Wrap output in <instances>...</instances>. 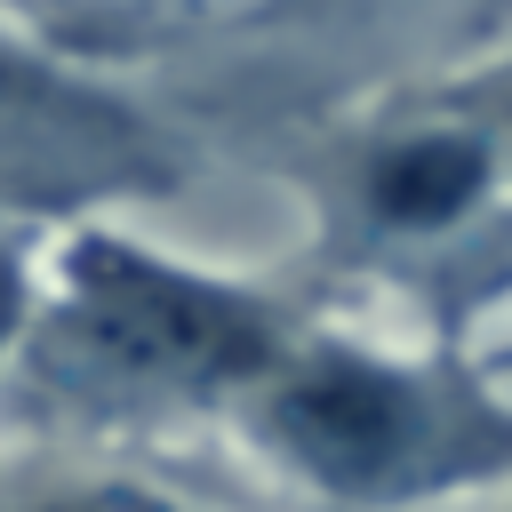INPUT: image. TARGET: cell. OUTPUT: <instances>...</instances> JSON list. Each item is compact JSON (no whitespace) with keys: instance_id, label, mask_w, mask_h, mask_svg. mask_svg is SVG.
I'll use <instances>...</instances> for the list:
<instances>
[{"instance_id":"obj_1","label":"cell","mask_w":512,"mask_h":512,"mask_svg":"<svg viewBox=\"0 0 512 512\" xmlns=\"http://www.w3.org/2000/svg\"><path fill=\"white\" fill-rule=\"evenodd\" d=\"M288 328L296 312L232 272L72 224L32 264L16 352L88 416H232Z\"/></svg>"},{"instance_id":"obj_2","label":"cell","mask_w":512,"mask_h":512,"mask_svg":"<svg viewBox=\"0 0 512 512\" xmlns=\"http://www.w3.org/2000/svg\"><path fill=\"white\" fill-rule=\"evenodd\" d=\"M232 432L304 496L352 512H400L512 480V400L488 376L304 320L232 400Z\"/></svg>"},{"instance_id":"obj_3","label":"cell","mask_w":512,"mask_h":512,"mask_svg":"<svg viewBox=\"0 0 512 512\" xmlns=\"http://www.w3.org/2000/svg\"><path fill=\"white\" fill-rule=\"evenodd\" d=\"M328 208L368 256L440 264L472 240H512V104L496 72L408 88L344 128Z\"/></svg>"},{"instance_id":"obj_4","label":"cell","mask_w":512,"mask_h":512,"mask_svg":"<svg viewBox=\"0 0 512 512\" xmlns=\"http://www.w3.org/2000/svg\"><path fill=\"white\" fill-rule=\"evenodd\" d=\"M0 160L16 176L64 168V176L120 184V176L152 168V136H144L136 112L96 96L88 80H64V72L0 48Z\"/></svg>"},{"instance_id":"obj_5","label":"cell","mask_w":512,"mask_h":512,"mask_svg":"<svg viewBox=\"0 0 512 512\" xmlns=\"http://www.w3.org/2000/svg\"><path fill=\"white\" fill-rule=\"evenodd\" d=\"M24 296H32V256L16 240H0V368L16 360V328H24Z\"/></svg>"},{"instance_id":"obj_6","label":"cell","mask_w":512,"mask_h":512,"mask_svg":"<svg viewBox=\"0 0 512 512\" xmlns=\"http://www.w3.org/2000/svg\"><path fill=\"white\" fill-rule=\"evenodd\" d=\"M48 512H176V504H160V496H144V488H88V496H64V504H48Z\"/></svg>"},{"instance_id":"obj_7","label":"cell","mask_w":512,"mask_h":512,"mask_svg":"<svg viewBox=\"0 0 512 512\" xmlns=\"http://www.w3.org/2000/svg\"><path fill=\"white\" fill-rule=\"evenodd\" d=\"M312 8H320V0H312ZM368 8H392V0H368Z\"/></svg>"}]
</instances>
